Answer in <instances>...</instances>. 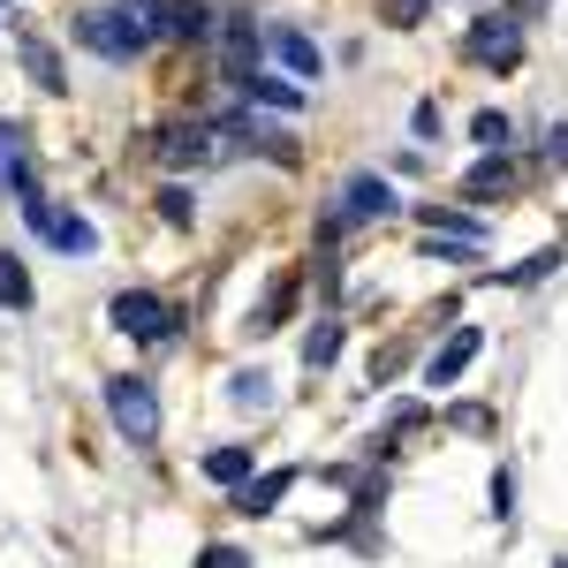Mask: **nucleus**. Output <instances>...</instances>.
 I'll return each instance as SVG.
<instances>
[{"instance_id": "20", "label": "nucleus", "mask_w": 568, "mask_h": 568, "mask_svg": "<svg viewBox=\"0 0 568 568\" xmlns=\"http://www.w3.org/2000/svg\"><path fill=\"white\" fill-rule=\"evenodd\" d=\"M243 91H251V99H265V106H304V84H288V77H265V69H258V77H251Z\"/></svg>"}, {"instance_id": "22", "label": "nucleus", "mask_w": 568, "mask_h": 568, "mask_svg": "<svg viewBox=\"0 0 568 568\" xmlns=\"http://www.w3.org/2000/svg\"><path fill=\"white\" fill-rule=\"evenodd\" d=\"M23 61H31V77H39L45 91H69V84H61V61H53V45H39V39H23Z\"/></svg>"}, {"instance_id": "10", "label": "nucleus", "mask_w": 568, "mask_h": 568, "mask_svg": "<svg viewBox=\"0 0 568 568\" xmlns=\"http://www.w3.org/2000/svg\"><path fill=\"white\" fill-rule=\"evenodd\" d=\"M0 182H8V190H31V136L16 130V122H0Z\"/></svg>"}, {"instance_id": "16", "label": "nucleus", "mask_w": 568, "mask_h": 568, "mask_svg": "<svg viewBox=\"0 0 568 568\" xmlns=\"http://www.w3.org/2000/svg\"><path fill=\"white\" fill-rule=\"evenodd\" d=\"M53 251H69V258H91L99 251V235H91V220H77V213H53V235H45Z\"/></svg>"}, {"instance_id": "21", "label": "nucleus", "mask_w": 568, "mask_h": 568, "mask_svg": "<svg viewBox=\"0 0 568 568\" xmlns=\"http://www.w3.org/2000/svg\"><path fill=\"white\" fill-rule=\"evenodd\" d=\"M288 311H296V288H273V296H265V304L251 311V334H273V326H281Z\"/></svg>"}, {"instance_id": "5", "label": "nucleus", "mask_w": 568, "mask_h": 568, "mask_svg": "<svg viewBox=\"0 0 568 568\" xmlns=\"http://www.w3.org/2000/svg\"><path fill=\"white\" fill-rule=\"evenodd\" d=\"M77 45H91L99 61H136V53H144L136 31L122 23V8H84V16H77Z\"/></svg>"}, {"instance_id": "4", "label": "nucleus", "mask_w": 568, "mask_h": 568, "mask_svg": "<svg viewBox=\"0 0 568 568\" xmlns=\"http://www.w3.org/2000/svg\"><path fill=\"white\" fill-rule=\"evenodd\" d=\"M106 318H114V334H130V342H168V334H175V311L160 304V296H144V288H122V296L106 304Z\"/></svg>"}, {"instance_id": "3", "label": "nucleus", "mask_w": 568, "mask_h": 568, "mask_svg": "<svg viewBox=\"0 0 568 568\" xmlns=\"http://www.w3.org/2000/svg\"><path fill=\"white\" fill-rule=\"evenodd\" d=\"M213 122H160L152 130V160L160 168H175V175H190V168H205L213 160Z\"/></svg>"}, {"instance_id": "30", "label": "nucleus", "mask_w": 568, "mask_h": 568, "mask_svg": "<svg viewBox=\"0 0 568 568\" xmlns=\"http://www.w3.org/2000/svg\"><path fill=\"white\" fill-rule=\"evenodd\" d=\"M554 568H568V561H554Z\"/></svg>"}, {"instance_id": "29", "label": "nucleus", "mask_w": 568, "mask_h": 568, "mask_svg": "<svg viewBox=\"0 0 568 568\" xmlns=\"http://www.w3.org/2000/svg\"><path fill=\"white\" fill-rule=\"evenodd\" d=\"M538 8H546V0H516V8H508V16H516V23H530V16H538Z\"/></svg>"}, {"instance_id": "11", "label": "nucleus", "mask_w": 568, "mask_h": 568, "mask_svg": "<svg viewBox=\"0 0 568 568\" xmlns=\"http://www.w3.org/2000/svg\"><path fill=\"white\" fill-rule=\"evenodd\" d=\"M500 190H516V160L508 152H485L478 168L463 175V197H500Z\"/></svg>"}, {"instance_id": "31", "label": "nucleus", "mask_w": 568, "mask_h": 568, "mask_svg": "<svg viewBox=\"0 0 568 568\" xmlns=\"http://www.w3.org/2000/svg\"><path fill=\"white\" fill-rule=\"evenodd\" d=\"M0 8H8V0H0Z\"/></svg>"}, {"instance_id": "27", "label": "nucleus", "mask_w": 568, "mask_h": 568, "mask_svg": "<svg viewBox=\"0 0 568 568\" xmlns=\"http://www.w3.org/2000/svg\"><path fill=\"white\" fill-rule=\"evenodd\" d=\"M197 568H251V554H243V546H205Z\"/></svg>"}, {"instance_id": "2", "label": "nucleus", "mask_w": 568, "mask_h": 568, "mask_svg": "<svg viewBox=\"0 0 568 568\" xmlns=\"http://www.w3.org/2000/svg\"><path fill=\"white\" fill-rule=\"evenodd\" d=\"M463 53H470L478 69H500V77H508V69L524 61V23H516V16H478L470 39H463Z\"/></svg>"}, {"instance_id": "19", "label": "nucleus", "mask_w": 568, "mask_h": 568, "mask_svg": "<svg viewBox=\"0 0 568 568\" xmlns=\"http://www.w3.org/2000/svg\"><path fill=\"white\" fill-rule=\"evenodd\" d=\"M334 356H342V326H334V318H318V326L304 334V364H311V372H326Z\"/></svg>"}, {"instance_id": "14", "label": "nucleus", "mask_w": 568, "mask_h": 568, "mask_svg": "<svg viewBox=\"0 0 568 568\" xmlns=\"http://www.w3.org/2000/svg\"><path fill=\"white\" fill-rule=\"evenodd\" d=\"M160 31L168 39H205L213 16H205V0H160Z\"/></svg>"}, {"instance_id": "1", "label": "nucleus", "mask_w": 568, "mask_h": 568, "mask_svg": "<svg viewBox=\"0 0 568 568\" xmlns=\"http://www.w3.org/2000/svg\"><path fill=\"white\" fill-rule=\"evenodd\" d=\"M106 409H114V433L130 439V447H152V439H160V394L144 387L136 372L106 379Z\"/></svg>"}, {"instance_id": "9", "label": "nucleus", "mask_w": 568, "mask_h": 568, "mask_svg": "<svg viewBox=\"0 0 568 568\" xmlns=\"http://www.w3.org/2000/svg\"><path fill=\"white\" fill-rule=\"evenodd\" d=\"M220 61H227V84H251V77H258V23L235 16V23L220 31Z\"/></svg>"}, {"instance_id": "7", "label": "nucleus", "mask_w": 568, "mask_h": 568, "mask_svg": "<svg viewBox=\"0 0 568 568\" xmlns=\"http://www.w3.org/2000/svg\"><path fill=\"white\" fill-rule=\"evenodd\" d=\"M478 349H485V334H478V326H455V334L439 342V356L425 364V379H433V387H455V379H463V372L478 364Z\"/></svg>"}, {"instance_id": "17", "label": "nucleus", "mask_w": 568, "mask_h": 568, "mask_svg": "<svg viewBox=\"0 0 568 568\" xmlns=\"http://www.w3.org/2000/svg\"><path fill=\"white\" fill-rule=\"evenodd\" d=\"M0 311H31V273L16 251H0Z\"/></svg>"}, {"instance_id": "23", "label": "nucleus", "mask_w": 568, "mask_h": 568, "mask_svg": "<svg viewBox=\"0 0 568 568\" xmlns=\"http://www.w3.org/2000/svg\"><path fill=\"white\" fill-rule=\"evenodd\" d=\"M470 136H478V144H493V152H508V144H516V130H508V114H493V106H485L478 122H470Z\"/></svg>"}, {"instance_id": "15", "label": "nucleus", "mask_w": 568, "mask_h": 568, "mask_svg": "<svg viewBox=\"0 0 568 568\" xmlns=\"http://www.w3.org/2000/svg\"><path fill=\"white\" fill-rule=\"evenodd\" d=\"M265 39H273V53L288 61V77H318V45H311L304 31H288V23H273Z\"/></svg>"}, {"instance_id": "12", "label": "nucleus", "mask_w": 568, "mask_h": 568, "mask_svg": "<svg viewBox=\"0 0 568 568\" xmlns=\"http://www.w3.org/2000/svg\"><path fill=\"white\" fill-rule=\"evenodd\" d=\"M213 485H227V493H243L251 485V447H205V463H197Z\"/></svg>"}, {"instance_id": "24", "label": "nucleus", "mask_w": 568, "mask_h": 568, "mask_svg": "<svg viewBox=\"0 0 568 568\" xmlns=\"http://www.w3.org/2000/svg\"><path fill=\"white\" fill-rule=\"evenodd\" d=\"M235 402H243V409H265V402H273V379H265V372H235Z\"/></svg>"}, {"instance_id": "8", "label": "nucleus", "mask_w": 568, "mask_h": 568, "mask_svg": "<svg viewBox=\"0 0 568 568\" xmlns=\"http://www.w3.org/2000/svg\"><path fill=\"white\" fill-rule=\"evenodd\" d=\"M425 220V243H455V251H485V227L470 213H447V205H417Z\"/></svg>"}, {"instance_id": "6", "label": "nucleus", "mask_w": 568, "mask_h": 568, "mask_svg": "<svg viewBox=\"0 0 568 568\" xmlns=\"http://www.w3.org/2000/svg\"><path fill=\"white\" fill-rule=\"evenodd\" d=\"M402 197H394V182H379V175H349V190H342V227H364V220H379V213H394Z\"/></svg>"}, {"instance_id": "18", "label": "nucleus", "mask_w": 568, "mask_h": 568, "mask_svg": "<svg viewBox=\"0 0 568 568\" xmlns=\"http://www.w3.org/2000/svg\"><path fill=\"white\" fill-rule=\"evenodd\" d=\"M114 8H122V23L136 31V45H160V39H168V31H160V0H114Z\"/></svg>"}, {"instance_id": "13", "label": "nucleus", "mask_w": 568, "mask_h": 568, "mask_svg": "<svg viewBox=\"0 0 568 568\" xmlns=\"http://www.w3.org/2000/svg\"><path fill=\"white\" fill-rule=\"evenodd\" d=\"M288 485H296V470H273V478H251L243 493H235V508H243V516H273V508L288 500Z\"/></svg>"}, {"instance_id": "25", "label": "nucleus", "mask_w": 568, "mask_h": 568, "mask_svg": "<svg viewBox=\"0 0 568 568\" xmlns=\"http://www.w3.org/2000/svg\"><path fill=\"white\" fill-rule=\"evenodd\" d=\"M554 265H561V251H538V258H524L516 273H500V281H516V288H530V281H546Z\"/></svg>"}, {"instance_id": "28", "label": "nucleus", "mask_w": 568, "mask_h": 568, "mask_svg": "<svg viewBox=\"0 0 568 568\" xmlns=\"http://www.w3.org/2000/svg\"><path fill=\"white\" fill-rule=\"evenodd\" d=\"M546 160H554V168H568V122H554V130H546Z\"/></svg>"}, {"instance_id": "26", "label": "nucleus", "mask_w": 568, "mask_h": 568, "mask_svg": "<svg viewBox=\"0 0 568 568\" xmlns=\"http://www.w3.org/2000/svg\"><path fill=\"white\" fill-rule=\"evenodd\" d=\"M493 516H500V524L516 516V478H508V470H493Z\"/></svg>"}]
</instances>
